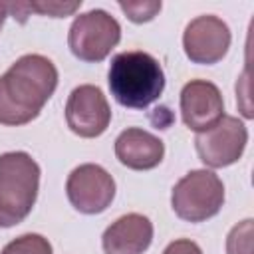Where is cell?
I'll list each match as a JSON object with an SVG mask.
<instances>
[{"mask_svg":"<svg viewBox=\"0 0 254 254\" xmlns=\"http://www.w3.org/2000/svg\"><path fill=\"white\" fill-rule=\"evenodd\" d=\"M58 87V69L46 56L26 54L0 75V123L18 127L36 119Z\"/></svg>","mask_w":254,"mask_h":254,"instance_id":"6da1fadb","label":"cell"},{"mask_svg":"<svg viewBox=\"0 0 254 254\" xmlns=\"http://www.w3.org/2000/svg\"><path fill=\"white\" fill-rule=\"evenodd\" d=\"M107 81L113 99L129 109L149 107L165 89V73L159 60L139 50L113 56Z\"/></svg>","mask_w":254,"mask_h":254,"instance_id":"7a4b0ae2","label":"cell"},{"mask_svg":"<svg viewBox=\"0 0 254 254\" xmlns=\"http://www.w3.org/2000/svg\"><path fill=\"white\" fill-rule=\"evenodd\" d=\"M40 190V165L24 151L0 155V228L20 224L34 208Z\"/></svg>","mask_w":254,"mask_h":254,"instance_id":"3957f363","label":"cell"},{"mask_svg":"<svg viewBox=\"0 0 254 254\" xmlns=\"http://www.w3.org/2000/svg\"><path fill=\"white\" fill-rule=\"evenodd\" d=\"M224 204V185L216 173L196 169L187 173L171 192L175 214L187 222H204L220 212Z\"/></svg>","mask_w":254,"mask_h":254,"instance_id":"277c9868","label":"cell"},{"mask_svg":"<svg viewBox=\"0 0 254 254\" xmlns=\"http://www.w3.org/2000/svg\"><path fill=\"white\" fill-rule=\"evenodd\" d=\"M121 40L119 22L105 10H89L75 16L69 26L67 44L71 54L87 64L103 62Z\"/></svg>","mask_w":254,"mask_h":254,"instance_id":"5b68a950","label":"cell"},{"mask_svg":"<svg viewBox=\"0 0 254 254\" xmlns=\"http://www.w3.org/2000/svg\"><path fill=\"white\" fill-rule=\"evenodd\" d=\"M248 143L246 125L232 115H222L210 129L196 133L194 147L200 161L210 169H222L236 163Z\"/></svg>","mask_w":254,"mask_h":254,"instance_id":"8992f818","label":"cell"},{"mask_svg":"<svg viewBox=\"0 0 254 254\" xmlns=\"http://www.w3.org/2000/svg\"><path fill=\"white\" fill-rule=\"evenodd\" d=\"M65 192L75 210L83 214H99L115 198V181L103 167L85 163L69 173Z\"/></svg>","mask_w":254,"mask_h":254,"instance_id":"52a82bcc","label":"cell"},{"mask_svg":"<svg viewBox=\"0 0 254 254\" xmlns=\"http://www.w3.org/2000/svg\"><path fill=\"white\" fill-rule=\"evenodd\" d=\"M230 28L218 16H196L183 34V48L192 64L212 65L220 62L230 48Z\"/></svg>","mask_w":254,"mask_h":254,"instance_id":"ba28073f","label":"cell"},{"mask_svg":"<svg viewBox=\"0 0 254 254\" xmlns=\"http://www.w3.org/2000/svg\"><path fill=\"white\" fill-rule=\"evenodd\" d=\"M67 127L85 139L99 137L111 123V107L103 91L91 83L75 87L65 103Z\"/></svg>","mask_w":254,"mask_h":254,"instance_id":"9c48e42d","label":"cell"},{"mask_svg":"<svg viewBox=\"0 0 254 254\" xmlns=\"http://www.w3.org/2000/svg\"><path fill=\"white\" fill-rule=\"evenodd\" d=\"M181 115L189 129L202 133L224 115L220 89L206 79H190L181 91Z\"/></svg>","mask_w":254,"mask_h":254,"instance_id":"30bf717a","label":"cell"},{"mask_svg":"<svg viewBox=\"0 0 254 254\" xmlns=\"http://www.w3.org/2000/svg\"><path fill=\"white\" fill-rule=\"evenodd\" d=\"M153 242V222L139 214L129 212L119 216L105 228L101 244L105 254H143Z\"/></svg>","mask_w":254,"mask_h":254,"instance_id":"8fae6325","label":"cell"},{"mask_svg":"<svg viewBox=\"0 0 254 254\" xmlns=\"http://www.w3.org/2000/svg\"><path fill=\"white\" fill-rule=\"evenodd\" d=\"M115 157L121 165L133 171L155 169L165 157V143L139 127H129L115 139Z\"/></svg>","mask_w":254,"mask_h":254,"instance_id":"7c38bea8","label":"cell"},{"mask_svg":"<svg viewBox=\"0 0 254 254\" xmlns=\"http://www.w3.org/2000/svg\"><path fill=\"white\" fill-rule=\"evenodd\" d=\"M0 254H52V244L42 234H22L8 242Z\"/></svg>","mask_w":254,"mask_h":254,"instance_id":"4fadbf2b","label":"cell"},{"mask_svg":"<svg viewBox=\"0 0 254 254\" xmlns=\"http://www.w3.org/2000/svg\"><path fill=\"white\" fill-rule=\"evenodd\" d=\"M252 218L236 224L226 238V254H252Z\"/></svg>","mask_w":254,"mask_h":254,"instance_id":"5bb4252c","label":"cell"},{"mask_svg":"<svg viewBox=\"0 0 254 254\" xmlns=\"http://www.w3.org/2000/svg\"><path fill=\"white\" fill-rule=\"evenodd\" d=\"M119 8L125 12V16L135 22V24H143L153 20L159 10H161V2L157 0H145V2H119Z\"/></svg>","mask_w":254,"mask_h":254,"instance_id":"9a60e30c","label":"cell"},{"mask_svg":"<svg viewBox=\"0 0 254 254\" xmlns=\"http://www.w3.org/2000/svg\"><path fill=\"white\" fill-rule=\"evenodd\" d=\"M163 254H202L200 246L194 242V240H189V238H179V240H173L165 250Z\"/></svg>","mask_w":254,"mask_h":254,"instance_id":"2e32d148","label":"cell"},{"mask_svg":"<svg viewBox=\"0 0 254 254\" xmlns=\"http://www.w3.org/2000/svg\"><path fill=\"white\" fill-rule=\"evenodd\" d=\"M6 16H8V2H0V28H2Z\"/></svg>","mask_w":254,"mask_h":254,"instance_id":"e0dca14e","label":"cell"}]
</instances>
